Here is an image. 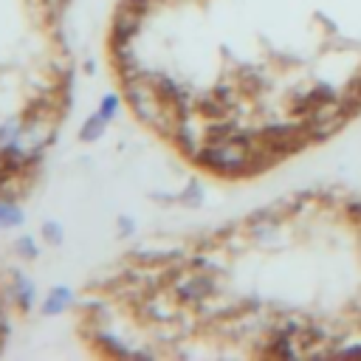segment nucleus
Returning <instances> with one entry per match:
<instances>
[{"mask_svg": "<svg viewBox=\"0 0 361 361\" xmlns=\"http://www.w3.org/2000/svg\"><path fill=\"white\" fill-rule=\"evenodd\" d=\"M116 110H118V96H113V93H107L104 99H102V107H99V113L110 121L113 116H116Z\"/></svg>", "mask_w": 361, "mask_h": 361, "instance_id": "nucleus-8", "label": "nucleus"}, {"mask_svg": "<svg viewBox=\"0 0 361 361\" xmlns=\"http://www.w3.org/2000/svg\"><path fill=\"white\" fill-rule=\"evenodd\" d=\"M209 290H212V279L203 276V274H186V276H180V279L175 282V293H178L180 299H200V296H206Z\"/></svg>", "mask_w": 361, "mask_h": 361, "instance_id": "nucleus-3", "label": "nucleus"}, {"mask_svg": "<svg viewBox=\"0 0 361 361\" xmlns=\"http://www.w3.org/2000/svg\"><path fill=\"white\" fill-rule=\"evenodd\" d=\"M42 231H45V237H48L51 243H59V240H62V231H59V226H56V223H48Z\"/></svg>", "mask_w": 361, "mask_h": 361, "instance_id": "nucleus-10", "label": "nucleus"}, {"mask_svg": "<svg viewBox=\"0 0 361 361\" xmlns=\"http://www.w3.org/2000/svg\"><path fill=\"white\" fill-rule=\"evenodd\" d=\"M248 158H251L248 144L240 138H220L203 149V161L220 172H237L248 164Z\"/></svg>", "mask_w": 361, "mask_h": 361, "instance_id": "nucleus-2", "label": "nucleus"}, {"mask_svg": "<svg viewBox=\"0 0 361 361\" xmlns=\"http://www.w3.org/2000/svg\"><path fill=\"white\" fill-rule=\"evenodd\" d=\"M17 223H23V212L14 206V203H8V200H0V226H17Z\"/></svg>", "mask_w": 361, "mask_h": 361, "instance_id": "nucleus-6", "label": "nucleus"}, {"mask_svg": "<svg viewBox=\"0 0 361 361\" xmlns=\"http://www.w3.org/2000/svg\"><path fill=\"white\" fill-rule=\"evenodd\" d=\"M17 251H20V254H25V257H37V248H34L31 237H23V240L17 243Z\"/></svg>", "mask_w": 361, "mask_h": 361, "instance_id": "nucleus-9", "label": "nucleus"}, {"mask_svg": "<svg viewBox=\"0 0 361 361\" xmlns=\"http://www.w3.org/2000/svg\"><path fill=\"white\" fill-rule=\"evenodd\" d=\"M124 85H127V102H130V107H133V113L144 121V124H149V127H155V130H166L169 127V118L175 116L172 113V102H166V96L158 90V85L155 82H147V79H141V76H130V79H124Z\"/></svg>", "mask_w": 361, "mask_h": 361, "instance_id": "nucleus-1", "label": "nucleus"}, {"mask_svg": "<svg viewBox=\"0 0 361 361\" xmlns=\"http://www.w3.org/2000/svg\"><path fill=\"white\" fill-rule=\"evenodd\" d=\"M104 127H107V118H104L102 113H93V116L85 121V127H82V138H85V141H96V138L104 133Z\"/></svg>", "mask_w": 361, "mask_h": 361, "instance_id": "nucleus-5", "label": "nucleus"}, {"mask_svg": "<svg viewBox=\"0 0 361 361\" xmlns=\"http://www.w3.org/2000/svg\"><path fill=\"white\" fill-rule=\"evenodd\" d=\"M14 282H17V299H20V305H23V307H31V293H34L31 279H28V276H23V274H17V276H14Z\"/></svg>", "mask_w": 361, "mask_h": 361, "instance_id": "nucleus-7", "label": "nucleus"}, {"mask_svg": "<svg viewBox=\"0 0 361 361\" xmlns=\"http://www.w3.org/2000/svg\"><path fill=\"white\" fill-rule=\"evenodd\" d=\"M71 299H73L71 290H68L65 285H56V288L45 296V302H42V313H45V316H56V313H62V310L71 305Z\"/></svg>", "mask_w": 361, "mask_h": 361, "instance_id": "nucleus-4", "label": "nucleus"}]
</instances>
